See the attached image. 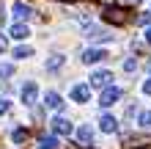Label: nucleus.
<instances>
[{
    "label": "nucleus",
    "instance_id": "obj_3",
    "mask_svg": "<svg viewBox=\"0 0 151 149\" xmlns=\"http://www.w3.org/2000/svg\"><path fill=\"white\" fill-rule=\"evenodd\" d=\"M52 133H55V135H72L74 127H72V121H69V119L55 116V119H52Z\"/></svg>",
    "mask_w": 151,
    "mask_h": 149
},
{
    "label": "nucleus",
    "instance_id": "obj_6",
    "mask_svg": "<svg viewBox=\"0 0 151 149\" xmlns=\"http://www.w3.org/2000/svg\"><path fill=\"white\" fill-rule=\"evenodd\" d=\"M44 105H47V108L50 110H63V97H60V94L58 91H47V94H44Z\"/></svg>",
    "mask_w": 151,
    "mask_h": 149
},
{
    "label": "nucleus",
    "instance_id": "obj_12",
    "mask_svg": "<svg viewBox=\"0 0 151 149\" xmlns=\"http://www.w3.org/2000/svg\"><path fill=\"white\" fill-rule=\"evenodd\" d=\"M11 36H14L17 41H25V39L30 36V28H28L25 22H14V25H11Z\"/></svg>",
    "mask_w": 151,
    "mask_h": 149
},
{
    "label": "nucleus",
    "instance_id": "obj_11",
    "mask_svg": "<svg viewBox=\"0 0 151 149\" xmlns=\"http://www.w3.org/2000/svg\"><path fill=\"white\" fill-rule=\"evenodd\" d=\"M36 97H39V86H36V83H25V86H22V102H25V105H33V102H36Z\"/></svg>",
    "mask_w": 151,
    "mask_h": 149
},
{
    "label": "nucleus",
    "instance_id": "obj_18",
    "mask_svg": "<svg viewBox=\"0 0 151 149\" xmlns=\"http://www.w3.org/2000/svg\"><path fill=\"white\" fill-rule=\"evenodd\" d=\"M58 146V138H41L39 141V149H55Z\"/></svg>",
    "mask_w": 151,
    "mask_h": 149
},
{
    "label": "nucleus",
    "instance_id": "obj_29",
    "mask_svg": "<svg viewBox=\"0 0 151 149\" xmlns=\"http://www.w3.org/2000/svg\"><path fill=\"white\" fill-rule=\"evenodd\" d=\"M148 69H151V64H148Z\"/></svg>",
    "mask_w": 151,
    "mask_h": 149
},
{
    "label": "nucleus",
    "instance_id": "obj_7",
    "mask_svg": "<svg viewBox=\"0 0 151 149\" xmlns=\"http://www.w3.org/2000/svg\"><path fill=\"white\" fill-rule=\"evenodd\" d=\"M11 14H14L19 22H25V20H30V17H33V8H30L28 3H19V0H17L14 8H11Z\"/></svg>",
    "mask_w": 151,
    "mask_h": 149
},
{
    "label": "nucleus",
    "instance_id": "obj_27",
    "mask_svg": "<svg viewBox=\"0 0 151 149\" xmlns=\"http://www.w3.org/2000/svg\"><path fill=\"white\" fill-rule=\"evenodd\" d=\"M146 41L151 44V28H146Z\"/></svg>",
    "mask_w": 151,
    "mask_h": 149
},
{
    "label": "nucleus",
    "instance_id": "obj_21",
    "mask_svg": "<svg viewBox=\"0 0 151 149\" xmlns=\"http://www.w3.org/2000/svg\"><path fill=\"white\" fill-rule=\"evenodd\" d=\"M148 22H151V11H146V14L137 17V25H148Z\"/></svg>",
    "mask_w": 151,
    "mask_h": 149
},
{
    "label": "nucleus",
    "instance_id": "obj_19",
    "mask_svg": "<svg viewBox=\"0 0 151 149\" xmlns=\"http://www.w3.org/2000/svg\"><path fill=\"white\" fill-rule=\"evenodd\" d=\"M30 55H33L30 47H17V50H14V58H30Z\"/></svg>",
    "mask_w": 151,
    "mask_h": 149
},
{
    "label": "nucleus",
    "instance_id": "obj_8",
    "mask_svg": "<svg viewBox=\"0 0 151 149\" xmlns=\"http://www.w3.org/2000/svg\"><path fill=\"white\" fill-rule=\"evenodd\" d=\"M72 100H74V102H88V100H91V86L77 83L74 89H72Z\"/></svg>",
    "mask_w": 151,
    "mask_h": 149
},
{
    "label": "nucleus",
    "instance_id": "obj_10",
    "mask_svg": "<svg viewBox=\"0 0 151 149\" xmlns=\"http://www.w3.org/2000/svg\"><path fill=\"white\" fill-rule=\"evenodd\" d=\"M102 58H107V52L104 50H99V47H91V50H85L83 52V64H96V61H102Z\"/></svg>",
    "mask_w": 151,
    "mask_h": 149
},
{
    "label": "nucleus",
    "instance_id": "obj_16",
    "mask_svg": "<svg viewBox=\"0 0 151 149\" xmlns=\"http://www.w3.org/2000/svg\"><path fill=\"white\" fill-rule=\"evenodd\" d=\"M137 124L143 127V130L151 127V110H143V113H140V116H137Z\"/></svg>",
    "mask_w": 151,
    "mask_h": 149
},
{
    "label": "nucleus",
    "instance_id": "obj_14",
    "mask_svg": "<svg viewBox=\"0 0 151 149\" xmlns=\"http://www.w3.org/2000/svg\"><path fill=\"white\" fill-rule=\"evenodd\" d=\"M63 55H60V52H58V55H52L50 61H47V69H50V72H55V69H60V66H63Z\"/></svg>",
    "mask_w": 151,
    "mask_h": 149
},
{
    "label": "nucleus",
    "instance_id": "obj_9",
    "mask_svg": "<svg viewBox=\"0 0 151 149\" xmlns=\"http://www.w3.org/2000/svg\"><path fill=\"white\" fill-rule=\"evenodd\" d=\"M124 144L132 149H146L151 146V135H129V138H124Z\"/></svg>",
    "mask_w": 151,
    "mask_h": 149
},
{
    "label": "nucleus",
    "instance_id": "obj_26",
    "mask_svg": "<svg viewBox=\"0 0 151 149\" xmlns=\"http://www.w3.org/2000/svg\"><path fill=\"white\" fill-rule=\"evenodd\" d=\"M99 3H102V6H107V8H113V6H115V0H99Z\"/></svg>",
    "mask_w": 151,
    "mask_h": 149
},
{
    "label": "nucleus",
    "instance_id": "obj_20",
    "mask_svg": "<svg viewBox=\"0 0 151 149\" xmlns=\"http://www.w3.org/2000/svg\"><path fill=\"white\" fill-rule=\"evenodd\" d=\"M124 69H127V72H135V69H137V61L135 58H127V61H124Z\"/></svg>",
    "mask_w": 151,
    "mask_h": 149
},
{
    "label": "nucleus",
    "instance_id": "obj_13",
    "mask_svg": "<svg viewBox=\"0 0 151 149\" xmlns=\"http://www.w3.org/2000/svg\"><path fill=\"white\" fill-rule=\"evenodd\" d=\"M99 127H102V133H115V130H118V121H115L113 116H102Z\"/></svg>",
    "mask_w": 151,
    "mask_h": 149
},
{
    "label": "nucleus",
    "instance_id": "obj_1",
    "mask_svg": "<svg viewBox=\"0 0 151 149\" xmlns=\"http://www.w3.org/2000/svg\"><path fill=\"white\" fill-rule=\"evenodd\" d=\"M91 86H93V89H99V91L110 89V86H113V72H107V69L93 72V75H91Z\"/></svg>",
    "mask_w": 151,
    "mask_h": 149
},
{
    "label": "nucleus",
    "instance_id": "obj_25",
    "mask_svg": "<svg viewBox=\"0 0 151 149\" xmlns=\"http://www.w3.org/2000/svg\"><path fill=\"white\" fill-rule=\"evenodd\" d=\"M6 22V8H3V3H0V25Z\"/></svg>",
    "mask_w": 151,
    "mask_h": 149
},
{
    "label": "nucleus",
    "instance_id": "obj_2",
    "mask_svg": "<svg viewBox=\"0 0 151 149\" xmlns=\"http://www.w3.org/2000/svg\"><path fill=\"white\" fill-rule=\"evenodd\" d=\"M74 138H77V144L83 146V149H88L93 144V127L91 124H80V130L74 133Z\"/></svg>",
    "mask_w": 151,
    "mask_h": 149
},
{
    "label": "nucleus",
    "instance_id": "obj_22",
    "mask_svg": "<svg viewBox=\"0 0 151 149\" xmlns=\"http://www.w3.org/2000/svg\"><path fill=\"white\" fill-rule=\"evenodd\" d=\"M8 110H11V102H8V100H0V116L8 113Z\"/></svg>",
    "mask_w": 151,
    "mask_h": 149
},
{
    "label": "nucleus",
    "instance_id": "obj_28",
    "mask_svg": "<svg viewBox=\"0 0 151 149\" xmlns=\"http://www.w3.org/2000/svg\"><path fill=\"white\" fill-rule=\"evenodd\" d=\"M60 3H80V0H60Z\"/></svg>",
    "mask_w": 151,
    "mask_h": 149
},
{
    "label": "nucleus",
    "instance_id": "obj_24",
    "mask_svg": "<svg viewBox=\"0 0 151 149\" xmlns=\"http://www.w3.org/2000/svg\"><path fill=\"white\" fill-rule=\"evenodd\" d=\"M143 91H146V94H148V97H151V77H148V80L143 83Z\"/></svg>",
    "mask_w": 151,
    "mask_h": 149
},
{
    "label": "nucleus",
    "instance_id": "obj_5",
    "mask_svg": "<svg viewBox=\"0 0 151 149\" xmlns=\"http://www.w3.org/2000/svg\"><path fill=\"white\" fill-rule=\"evenodd\" d=\"M102 17H104V20H107L110 25H124V22H127V14H124V8H118V6L107 8V11H104Z\"/></svg>",
    "mask_w": 151,
    "mask_h": 149
},
{
    "label": "nucleus",
    "instance_id": "obj_23",
    "mask_svg": "<svg viewBox=\"0 0 151 149\" xmlns=\"http://www.w3.org/2000/svg\"><path fill=\"white\" fill-rule=\"evenodd\" d=\"M6 47H8V39L3 36V33H0V52H6Z\"/></svg>",
    "mask_w": 151,
    "mask_h": 149
},
{
    "label": "nucleus",
    "instance_id": "obj_17",
    "mask_svg": "<svg viewBox=\"0 0 151 149\" xmlns=\"http://www.w3.org/2000/svg\"><path fill=\"white\" fill-rule=\"evenodd\" d=\"M11 75H14V64H0V80H6Z\"/></svg>",
    "mask_w": 151,
    "mask_h": 149
},
{
    "label": "nucleus",
    "instance_id": "obj_15",
    "mask_svg": "<svg viewBox=\"0 0 151 149\" xmlns=\"http://www.w3.org/2000/svg\"><path fill=\"white\" fill-rule=\"evenodd\" d=\"M11 138H14V144H22V141H28V130H25V127H17L14 133H11Z\"/></svg>",
    "mask_w": 151,
    "mask_h": 149
},
{
    "label": "nucleus",
    "instance_id": "obj_4",
    "mask_svg": "<svg viewBox=\"0 0 151 149\" xmlns=\"http://www.w3.org/2000/svg\"><path fill=\"white\" fill-rule=\"evenodd\" d=\"M118 100H121V89L110 86V89H104V91H102V100H99V105H102V108H110V105H115Z\"/></svg>",
    "mask_w": 151,
    "mask_h": 149
}]
</instances>
